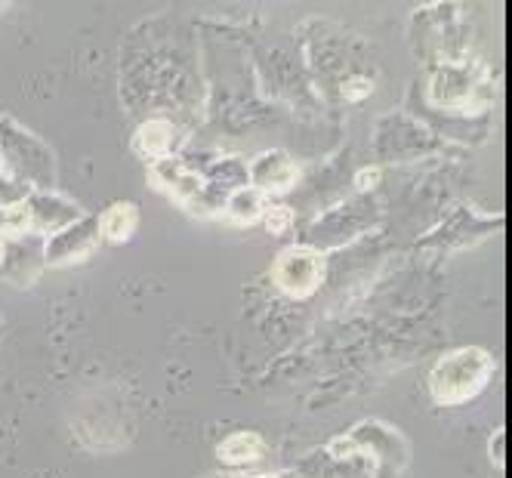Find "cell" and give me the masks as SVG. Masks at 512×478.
<instances>
[{
  "label": "cell",
  "instance_id": "1",
  "mask_svg": "<svg viewBox=\"0 0 512 478\" xmlns=\"http://www.w3.org/2000/svg\"><path fill=\"white\" fill-rule=\"evenodd\" d=\"M494 355L482 346H463L442 355L429 371V395L442 408H457L479 398L494 377Z\"/></svg>",
  "mask_w": 512,
  "mask_h": 478
},
{
  "label": "cell",
  "instance_id": "2",
  "mask_svg": "<svg viewBox=\"0 0 512 478\" xmlns=\"http://www.w3.org/2000/svg\"><path fill=\"white\" fill-rule=\"evenodd\" d=\"M349 454L364 457L374 472H401L411 460V445L408 438L401 435L395 426L383 423V420H364L355 429L337 435L331 445H327V457L331 460H343Z\"/></svg>",
  "mask_w": 512,
  "mask_h": 478
},
{
  "label": "cell",
  "instance_id": "3",
  "mask_svg": "<svg viewBox=\"0 0 512 478\" xmlns=\"http://www.w3.org/2000/svg\"><path fill=\"white\" fill-rule=\"evenodd\" d=\"M494 96V78L475 62H445L429 78V99L442 108H451V112H485L494 105Z\"/></svg>",
  "mask_w": 512,
  "mask_h": 478
},
{
  "label": "cell",
  "instance_id": "4",
  "mask_svg": "<svg viewBox=\"0 0 512 478\" xmlns=\"http://www.w3.org/2000/svg\"><path fill=\"white\" fill-rule=\"evenodd\" d=\"M327 275V260L324 253L312 244H290L287 250L278 253L272 266V281L275 287L290 300H306L324 284Z\"/></svg>",
  "mask_w": 512,
  "mask_h": 478
},
{
  "label": "cell",
  "instance_id": "5",
  "mask_svg": "<svg viewBox=\"0 0 512 478\" xmlns=\"http://www.w3.org/2000/svg\"><path fill=\"white\" fill-rule=\"evenodd\" d=\"M99 241V219L81 216L78 223L59 229L56 235H47L44 241V263L47 266H71L84 260V256L96 247Z\"/></svg>",
  "mask_w": 512,
  "mask_h": 478
},
{
  "label": "cell",
  "instance_id": "6",
  "mask_svg": "<svg viewBox=\"0 0 512 478\" xmlns=\"http://www.w3.org/2000/svg\"><path fill=\"white\" fill-rule=\"evenodd\" d=\"M149 186L158 192H167L176 204H186L195 210L198 201H204L207 192V179L195 170H189L186 164H179L173 158L152 164V176H149Z\"/></svg>",
  "mask_w": 512,
  "mask_h": 478
},
{
  "label": "cell",
  "instance_id": "7",
  "mask_svg": "<svg viewBox=\"0 0 512 478\" xmlns=\"http://www.w3.org/2000/svg\"><path fill=\"white\" fill-rule=\"evenodd\" d=\"M297 179H300L297 161L278 149L263 152L250 164V186L263 195H284L297 186Z\"/></svg>",
  "mask_w": 512,
  "mask_h": 478
},
{
  "label": "cell",
  "instance_id": "8",
  "mask_svg": "<svg viewBox=\"0 0 512 478\" xmlns=\"http://www.w3.org/2000/svg\"><path fill=\"white\" fill-rule=\"evenodd\" d=\"M173 142H176V130L170 121L155 118V121H145L136 127L133 139H130V149L136 158L149 161V164H161L173 155Z\"/></svg>",
  "mask_w": 512,
  "mask_h": 478
},
{
  "label": "cell",
  "instance_id": "9",
  "mask_svg": "<svg viewBox=\"0 0 512 478\" xmlns=\"http://www.w3.org/2000/svg\"><path fill=\"white\" fill-rule=\"evenodd\" d=\"M28 210H31V223L38 232H50L56 235L59 229L78 223L84 216L81 207H75L68 198H56V195H34V198H25Z\"/></svg>",
  "mask_w": 512,
  "mask_h": 478
},
{
  "label": "cell",
  "instance_id": "10",
  "mask_svg": "<svg viewBox=\"0 0 512 478\" xmlns=\"http://www.w3.org/2000/svg\"><path fill=\"white\" fill-rule=\"evenodd\" d=\"M139 226V207L130 201H118L99 216V238L108 244H127Z\"/></svg>",
  "mask_w": 512,
  "mask_h": 478
},
{
  "label": "cell",
  "instance_id": "11",
  "mask_svg": "<svg viewBox=\"0 0 512 478\" xmlns=\"http://www.w3.org/2000/svg\"><path fill=\"white\" fill-rule=\"evenodd\" d=\"M266 195L256 192L253 186H238L235 192L226 195V204H223V216L235 226H250L256 219H263L266 213Z\"/></svg>",
  "mask_w": 512,
  "mask_h": 478
},
{
  "label": "cell",
  "instance_id": "12",
  "mask_svg": "<svg viewBox=\"0 0 512 478\" xmlns=\"http://www.w3.org/2000/svg\"><path fill=\"white\" fill-rule=\"evenodd\" d=\"M263 451H266V445L256 432H235V435L219 441L216 457L226 466H250L253 460L263 457Z\"/></svg>",
  "mask_w": 512,
  "mask_h": 478
},
{
  "label": "cell",
  "instance_id": "13",
  "mask_svg": "<svg viewBox=\"0 0 512 478\" xmlns=\"http://www.w3.org/2000/svg\"><path fill=\"white\" fill-rule=\"evenodd\" d=\"M28 232H34V223H31V210L25 201H10L0 207V238L16 241V238H25Z\"/></svg>",
  "mask_w": 512,
  "mask_h": 478
},
{
  "label": "cell",
  "instance_id": "14",
  "mask_svg": "<svg viewBox=\"0 0 512 478\" xmlns=\"http://www.w3.org/2000/svg\"><path fill=\"white\" fill-rule=\"evenodd\" d=\"M263 226L269 235H284L290 226H294V207L287 204H269L263 213Z\"/></svg>",
  "mask_w": 512,
  "mask_h": 478
},
{
  "label": "cell",
  "instance_id": "15",
  "mask_svg": "<svg viewBox=\"0 0 512 478\" xmlns=\"http://www.w3.org/2000/svg\"><path fill=\"white\" fill-rule=\"evenodd\" d=\"M488 457H491V466H494L497 472H503V469H506V429H503V426L491 432V441H488Z\"/></svg>",
  "mask_w": 512,
  "mask_h": 478
},
{
  "label": "cell",
  "instance_id": "16",
  "mask_svg": "<svg viewBox=\"0 0 512 478\" xmlns=\"http://www.w3.org/2000/svg\"><path fill=\"white\" fill-rule=\"evenodd\" d=\"M371 90H374V84L368 78H352L349 84H343V96L349 102H361L364 96H371Z\"/></svg>",
  "mask_w": 512,
  "mask_h": 478
},
{
  "label": "cell",
  "instance_id": "17",
  "mask_svg": "<svg viewBox=\"0 0 512 478\" xmlns=\"http://www.w3.org/2000/svg\"><path fill=\"white\" fill-rule=\"evenodd\" d=\"M380 182V167H361L358 170V176H355V189L358 192H368V189H374Z\"/></svg>",
  "mask_w": 512,
  "mask_h": 478
},
{
  "label": "cell",
  "instance_id": "18",
  "mask_svg": "<svg viewBox=\"0 0 512 478\" xmlns=\"http://www.w3.org/2000/svg\"><path fill=\"white\" fill-rule=\"evenodd\" d=\"M247 478H278V475H266V472H260V475H247Z\"/></svg>",
  "mask_w": 512,
  "mask_h": 478
}]
</instances>
